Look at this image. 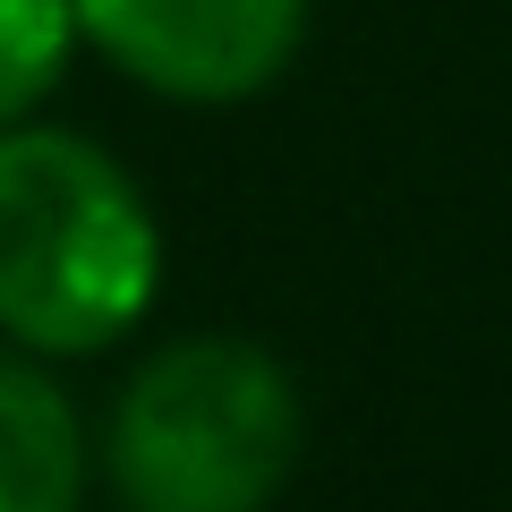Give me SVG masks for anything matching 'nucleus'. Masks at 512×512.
<instances>
[{
	"instance_id": "1",
	"label": "nucleus",
	"mask_w": 512,
	"mask_h": 512,
	"mask_svg": "<svg viewBox=\"0 0 512 512\" xmlns=\"http://www.w3.org/2000/svg\"><path fill=\"white\" fill-rule=\"evenodd\" d=\"M154 282L163 239L128 171L77 128H0V333L86 359L154 308Z\"/></svg>"
},
{
	"instance_id": "4",
	"label": "nucleus",
	"mask_w": 512,
	"mask_h": 512,
	"mask_svg": "<svg viewBox=\"0 0 512 512\" xmlns=\"http://www.w3.org/2000/svg\"><path fill=\"white\" fill-rule=\"evenodd\" d=\"M86 487V427L69 393L0 342V512H69Z\"/></svg>"
},
{
	"instance_id": "2",
	"label": "nucleus",
	"mask_w": 512,
	"mask_h": 512,
	"mask_svg": "<svg viewBox=\"0 0 512 512\" xmlns=\"http://www.w3.org/2000/svg\"><path fill=\"white\" fill-rule=\"evenodd\" d=\"M299 384L256 342L154 350L111 402V487L137 512H256L299 470Z\"/></svg>"
},
{
	"instance_id": "5",
	"label": "nucleus",
	"mask_w": 512,
	"mask_h": 512,
	"mask_svg": "<svg viewBox=\"0 0 512 512\" xmlns=\"http://www.w3.org/2000/svg\"><path fill=\"white\" fill-rule=\"evenodd\" d=\"M69 43H77L69 0H0V128L26 103H43V86L60 77Z\"/></svg>"
},
{
	"instance_id": "3",
	"label": "nucleus",
	"mask_w": 512,
	"mask_h": 512,
	"mask_svg": "<svg viewBox=\"0 0 512 512\" xmlns=\"http://www.w3.org/2000/svg\"><path fill=\"white\" fill-rule=\"evenodd\" d=\"M77 35L171 103H248L291 69L308 0H69Z\"/></svg>"
}]
</instances>
